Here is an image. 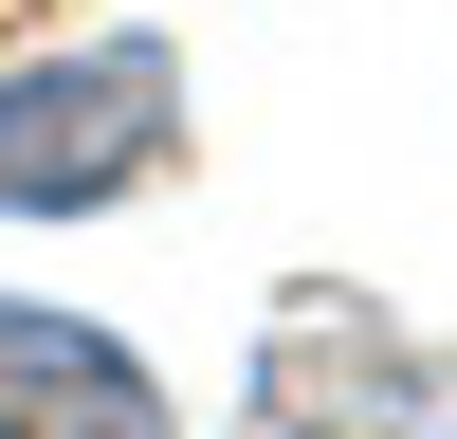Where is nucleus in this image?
Returning a JSON list of instances; mask_svg holds the SVG:
<instances>
[{
    "instance_id": "obj_1",
    "label": "nucleus",
    "mask_w": 457,
    "mask_h": 439,
    "mask_svg": "<svg viewBox=\"0 0 457 439\" xmlns=\"http://www.w3.org/2000/svg\"><path fill=\"white\" fill-rule=\"evenodd\" d=\"M183 165V55L146 19L0 55V220H110Z\"/></svg>"
},
{
    "instance_id": "obj_3",
    "label": "nucleus",
    "mask_w": 457,
    "mask_h": 439,
    "mask_svg": "<svg viewBox=\"0 0 457 439\" xmlns=\"http://www.w3.org/2000/svg\"><path fill=\"white\" fill-rule=\"evenodd\" d=\"M0 439H183V402L129 329L55 311V293H0Z\"/></svg>"
},
{
    "instance_id": "obj_2",
    "label": "nucleus",
    "mask_w": 457,
    "mask_h": 439,
    "mask_svg": "<svg viewBox=\"0 0 457 439\" xmlns=\"http://www.w3.org/2000/svg\"><path fill=\"white\" fill-rule=\"evenodd\" d=\"M238 439H457V348H439V329H403L385 293L312 275V293L256 311Z\"/></svg>"
}]
</instances>
